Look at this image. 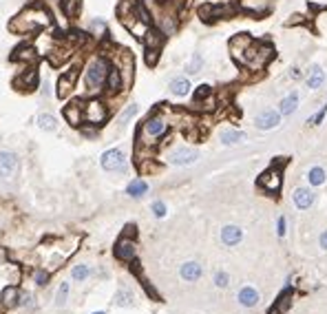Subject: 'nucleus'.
<instances>
[{
  "label": "nucleus",
  "instance_id": "obj_1",
  "mask_svg": "<svg viewBox=\"0 0 327 314\" xmlns=\"http://www.w3.org/2000/svg\"><path fill=\"white\" fill-rule=\"evenodd\" d=\"M106 62L104 60H93L87 69V75H84V82H87V89L91 91H98V89L104 84L106 80Z\"/></svg>",
  "mask_w": 327,
  "mask_h": 314
},
{
  "label": "nucleus",
  "instance_id": "obj_2",
  "mask_svg": "<svg viewBox=\"0 0 327 314\" xmlns=\"http://www.w3.org/2000/svg\"><path fill=\"white\" fill-rule=\"evenodd\" d=\"M100 166L106 173H124L126 171V155L119 148H108L100 157Z\"/></svg>",
  "mask_w": 327,
  "mask_h": 314
},
{
  "label": "nucleus",
  "instance_id": "obj_3",
  "mask_svg": "<svg viewBox=\"0 0 327 314\" xmlns=\"http://www.w3.org/2000/svg\"><path fill=\"white\" fill-rule=\"evenodd\" d=\"M199 160V153L195 148H186V146H179L175 148L171 155H168V162L175 166H190L195 164V162Z\"/></svg>",
  "mask_w": 327,
  "mask_h": 314
},
{
  "label": "nucleus",
  "instance_id": "obj_4",
  "mask_svg": "<svg viewBox=\"0 0 327 314\" xmlns=\"http://www.w3.org/2000/svg\"><path fill=\"white\" fill-rule=\"evenodd\" d=\"M254 124H257V129H261V131H272L281 124V113L272 111V108H265V111H261L257 117H254Z\"/></svg>",
  "mask_w": 327,
  "mask_h": 314
},
{
  "label": "nucleus",
  "instance_id": "obj_5",
  "mask_svg": "<svg viewBox=\"0 0 327 314\" xmlns=\"http://www.w3.org/2000/svg\"><path fill=\"white\" fill-rule=\"evenodd\" d=\"M82 113H84V117H87V122H91V124H102L106 120V108L98 100H93V102H89L87 106H82Z\"/></svg>",
  "mask_w": 327,
  "mask_h": 314
},
{
  "label": "nucleus",
  "instance_id": "obj_6",
  "mask_svg": "<svg viewBox=\"0 0 327 314\" xmlns=\"http://www.w3.org/2000/svg\"><path fill=\"white\" fill-rule=\"evenodd\" d=\"M113 255H115V259H119V261H133V259H135V241L131 237H122L115 244Z\"/></svg>",
  "mask_w": 327,
  "mask_h": 314
},
{
  "label": "nucleus",
  "instance_id": "obj_7",
  "mask_svg": "<svg viewBox=\"0 0 327 314\" xmlns=\"http://www.w3.org/2000/svg\"><path fill=\"white\" fill-rule=\"evenodd\" d=\"M201 274H203V268H201V263H197V261H186V263L179 265V277H181V281L195 283V281L201 279Z\"/></svg>",
  "mask_w": 327,
  "mask_h": 314
},
{
  "label": "nucleus",
  "instance_id": "obj_8",
  "mask_svg": "<svg viewBox=\"0 0 327 314\" xmlns=\"http://www.w3.org/2000/svg\"><path fill=\"white\" fill-rule=\"evenodd\" d=\"M237 301H239V305H243V307H257L259 301H261V294H259V290L254 286H243L237 292Z\"/></svg>",
  "mask_w": 327,
  "mask_h": 314
},
{
  "label": "nucleus",
  "instance_id": "obj_9",
  "mask_svg": "<svg viewBox=\"0 0 327 314\" xmlns=\"http://www.w3.org/2000/svg\"><path fill=\"white\" fill-rule=\"evenodd\" d=\"M241 239H243V230H241L239 226H223L221 228V244L228 246V248H232V246H239Z\"/></svg>",
  "mask_w": 327,
  "mask_h": 314
},
{
  "label": "nucleus",
  "instance_id": "obj_10",
  "mask_svg": "<svg viewBox=\"0 0 327 314\" xmlns=\"http://www.w3.org/2000/svg\"><path fill=\"white\" fill-rule=\"evenodd\" d=\"M18 168V157L11 153V150H0V173L3 177H11Z\"/></svg>",
  "mask_w": 327,
  "mask_h": 314
},
{
  "label": "nucleus",
  "instance_id": "obj_11",
  "mask_svg": "<svg viewBox=\"0 0 327 314\" xmlns=\"http://www.w3.org/2000/svg\"><path fill=\"white\" fill-rule=\"evenodd\" d=\"M314 202H316V195H314V190H310V188H296L294 190V206L299 208V210L312 208Z\"/></svg>",
  "mask_w": 327,
  "mask_h": 314
},
{
  "label": "nucleus",
  "instance_id": "obj_12",
  "mask_svg": "<svg viewBox=\"0 0 327 314\" xmlns=\"http://www.w3.org/2000/svg\"><path fill=\"white\" fill-rule=\"evenodd\" d=\"M259 186L270 192H276L278 188H281V173L278 171H268L263 173L261 177H259Z\"/></svg>",
  "mask_w": 327,
  "mask_h": 314
},
{
  "label": "nucleus",
  "instance_id": "obj_13",
  "mask_svg": "<svg viewBox=\"0 0 327 314\" xmlns=\"http://www.w3.org/2000/svg\"><path fill=\"white\" fill-rule=\"evenodd\" d=\"M144 133H146L148 137H161L164 133H166V120L164 117L146 120V124H144Z\"/></svg>",
  "mask_w": 327,
  "mask_h": 314
},
{
  "label": "nucleus",
  "instance_id": "obj_14",
  "mask_svg": "<svg viewBox=\"0 0 327 314\" xmlns=\"http://www.w3.org/2000/svg\"><path fill=\"white\" fill-rule=\"evenodd\" d=\"M18 294H20V290H18L16 286H7L3 290V294H0V303H3V307H7V310H11V307L18 305Z\"/></svg>",
  "mask_w": 327,
  "mask_h": 314
},
{
  "label": "nucleus",
  "instance_id": "obj_15",
  "mask_svg": "<svg viewBox=\"0 0 327 314\" xmlns=\"http://www.w3.org/2000/svg\"><path fill=\"white\" fill-rule=\"evenodd\" d=\"M221 144L223 146H234V144H241L246 140V133H241V131H234V129H226V131H221Z\"/></svg>",
  "mask_w": 327,
  "mask_h": 314
},
{
  "label": "nucleus",
  "instance_id": "obj_16",
  "mask_svg": "<svg viewBox=\"0 0 327 314\" xmlns=\"http://www.w3.org/2000/svg\"><path fill=\"white\" fill-rule=\"evenodd\" d=\"M146 192H148V184L144 182V179H133V182L126 186V195L133 199H142Z\"/></svg>",
  "mask_w": 327,
  "mask_h": 314
},
{
  "label": "nucleus",
  "instance_id": "obj_17",
  "mask_svg": "<svg viewBox=\"0 0 327 314\" xmlns=\"http://www.w3.org/2000/svg\"><path fill=\"white\" fill-rule=\"evenodd\" d=\"M299 108V93H290L281 100V106H278V113L281 115H292V113Z\"/></svg>",
  "mask_w": 327,
  "mask_h": 314
},
{
  "label": "nucleus",
  "instance_id": "obj_18",
  "mask_svg": "<svg viewBox=\"0 0 327 314\" xmlns=\"http://www.w3.org/2000/svg\"><path fill=\"white\" fill-rule=\"evenodd\" d=\"M35 124H38V129L47 131V133L58 131V117L51 115V113H40V115L35 117Z\"/></svg>",
  "mask_w": 327,
  "mask_h": 314
},
{
  "label": "nucleus",
  "instance_id": "obj_19",
  "mask_svg": "<svg viewBox=\"0 0 327 314\" xmlns=\"http://www.w3.org/2000/svg\"><path fill=\"white\" fill-rule=\"evenodd\" d=\"M323 82H325V71L320 69V66H312L310 69V75H307V87L312 89V91H316V89L323 87Z\"/></svg>",
  "mask_w": 327,
  "mask_h": 314
},
{
  "label": "nucleus",
  "instance_id": "obj_20",
  "mask_svg": "<svg viewBox=\"0 0 327 314\" xmlns=\"http://www.w3.org/2000/svg\"><path fill=\"white\" fill-rule=\"evenodd\" d=\"M75 75H77V71H71V73H66V75L60 77V82H58V98H66V95H69V91L73 89Z\"/></svg>",
  "mask_w": 327,
  "mask_h": 314
},
{
  "label": "nucleus",
  "instance_id": "obj_21",
  "mask_svg": "<svg viewBox=\"0 0 327 314\" xmlns=\"http://www.w3.org/2000/svg\"><path fill=\"white\" fill-rule=\"evenodd\" d=\"M171 93L177 95V98H184V95L190 93V82L186 80V77H175V80H171Z\"/></svg>",
  "mask_w": 327,
  "mask_h": 314
},
{
  "label": "nucleus",
  "instance_id": "obj_22",
  "mask_svg": "<svg viewBox=\"0 0 327 314\" xmlns=\"http://www.w3.org/2000/svg\"><path fill=\"white\" fill-rule=\"evenodd\" d=\"M133 303H135V294H133L126 286L119 288L117 292H115V305H119V307H131Z\"/></svg>",
  "mask_w": 327,
  "mask_h": 314
},
{
  "label": "nucleus",
  "instance_id": "obj_23",
  "mask_svg": "<svg viewBox=\"0 0 327 314\" xmlns=\"http://www.w3.org/2000/svg\"><path fill=\"white\" fill-rule=\"evenodd\" d=\"M64 117L69 120V124L77 126L80 122H84V113H82V104H71L64 108Z\"/></svg>",
  "mask_w": 327,
  "mask_h": 314
},
{
  "label": "nucleus",
  "instance_id": "obj_24",
  "mask_svg": "<svg viewBox=\"0 0 327 314\" xmlns=\"http://www.w3.org/2000/svg\"><path fill=\"white\" fill-rule=\"evenodd\" d=\"M106 89H108V91H111V93H117L119 91V89H122V73H119V71L117 69H111V71H108V73H106Z\"/></svg>",
  "mask_w": 327,
  "mask_h": 314
},
{
  "label": "nucleus",
  "instance_id": "obj_25",
  "mask_svg": "<svg viewBox=\"0 0 327 314\" xmlns=\"http://www.w3.org/2000/svg\"><path fill=\"white\" fill-rule=\"evenodd\" d=\"M69 299H71V286H69V281H62L56 292V307H64L69 303Z\"/></svg>",
  "mask_w": 327,
  "mask_h": 314
},
{
  "label": "nucleus",
  "instance_id": "obj_26",
  "mask_svg": "<svg viewBox=\"0 0 327 314\" xmlns=\"http://www.w3.org/2000/svg\"><path fill=\"white\" fill-rule=\"evenodd\" d=\"M307 182H310L312 186H323L327 182V173H325V168H320V166H314L307 171Z\"/></svg>",
  "mask_w": 327,
  "mask_h": 314
},
{
  "label": "nucleus",
  "instance_id": "obj_27",
  "mask_svg": "<svg viewBox=\"0 0 327 314\" xmlns=\"http://www.w3.org/2000/svg\"><path fill=\"white\" fill-rule=\"evenodd\" d=\"M91 272H93V270H91L87 263H77V265H73V268H71V279H73V281H77V283H82V281H89Z\"/></svg>",
  "mask_w": 327,
  "mask_h": 314
},
{
  "label": "nucleus",
  "instance_id": "obj_28",
  "mask_svg": "<svg viewBox=\"0 0 327 314\" xmlns=\"http://www.w3.org/2000/svg\"><path fill=\"white\" fill-rule=\"evenodd\" d=\"M80 5H82V0H62L64 14L71 16V18H75L77 14H80Z\"/></svg>",
  "mask_w": 327,
  "mask_h": 314
},
{
  "label": "nucleus",
  "instance_id": "obj_29",
  "mask_svg": "<svg viewBox=\"0 0 327 314\" xmlns=\"http://www.w3.org/2000/svg\"><path fill=\"white\" fill-rule=\"evenodd\" d=\"M215 286L226 290L230 286V274L226 272V270H219V272H215Z\"/></svg>",
  "mask_w": 327,
  "mask_h": 314
},
{
  "label": "nucleus",
  "instance_id": "obj_30",
  "mask_svg": "<svg viewBox=\"0 0 327 314\" xmlns=\"http://www.w3.org/2000/svg\"><path fill=\"white\" fill-rule=\"evenodd\" d=\"M33 279H35V286H38V288H45L47 283H49V279H51V274L47 272V270H35Z\"/></svg>",
  "mask_w": 327,
  "mask_h": 314
},
{
  "label": "nucleus",
  "instance_id": "obj_31",
  "mask_svg": "<svg viewBox=\"0 0 327 314\" xmlns=\"http://www.w3.org/2000/svg\"><path fill=\"white\" fill-rule=\"evenodd\" d=\"M16 58H20V60H35V51L31 49V47H22V49H18Z\"/></svg>",
  "mask_w": 327,
  "mask_h": 314
},
{
  "label": "nucleus",
  "instance_id": "obj_32",
  "mask_svg": "<svg viewBox=\"0 0 327 314\" xmlns=\"http://www.w3.org/2000/svg\"><path fill=\"white\" fill-rule=\"evenodd\" d=\"M150 210H153V215L159 217V219H161V217H166V213H168V210H166V204H164V202H153Z\"/></svg>",
  "mask_w": 327,
  "mask_h": 314
},
{
  "label": "nucleus",
  "instance_id": "obj_33",
  "mask_svg": "<svg viewBox=\"0 0 327 314\" xmlns=\"http://www.w3.org/2000/svg\"><path fill=\"white\" fill-rule=\"evenodd\" d=\"M201 69V56L199 53H195L190 60V64H188V73H197V71Z\"/></svg>",
  "mask_w": 327,
  "mask_h": 314
},
{
  "label": "nucleus",
  "instance_id": "obj_34",
  "mask_svg": "<svg viewBox=\"0 0 327 314\" xmlns=\"http://www.w3.org/2000/svg\"><path fill=\"white\" fill-rule=\"evenodd\" d=\"M210 93H213V89H210L208 84H201V87L197 89V93H195V100L199 102V100H201V98H208Z\"/></svg>",
  "mask_w": 327,
  "mask_h": 314
},
{
  "label": "nucleus",
  "instance_id": "obj_35",
  "mask_svg": "<svg viewBox=\"0 0 327 314\" xmlns=\"http://www.w3.org/2000/svg\"><path fill=\"white\" fill-rule=\"evenodd\" d=\"M135 113H137V106H135V104H131V106L122 113V115H119V122H129V120H131L133 115H135Z\"/></svg>",
  "mask_w": 327,
  "mask_h": 314
},
{
  "label": "nucleus",
  "instance_id": "obj_36",
  "mask_svg": "<svg viewBox=\"0 0 327 314\" xmlns=\"http://www.w3.org/2000/svg\"><path fill=\"white\" fill-rule=\"evenodd\" d=\"M325 115H327V104L323 106V108H320V111L316 113V115H314L312 120H310V124H314V126H318L320 122H323V120H325Z\"/></svg>",
  "mask_w": 327,
  "mask_h": 314
},
{
  "label": "nucleus",
  "instance_id": "obj_37",
  "mask_svg": "<svg viewBox=\"0 0 327 314\" xmlns=\"http://www.w3.org/2000/svg\"><path fill=\"white\" fill-rule=\"evenodd\" d=\"M276 232H278V237H285V232H288V219H285V217H278Z\"/></svg>",
  "mask_w": 327,
  "mask_h": 314
},
{
  "label": "nucleus",
  "instance_id": "obj_38",
  "mask_svg": "<svg viewBox=\"0 0 327 314\" xmlns=\"http://www.w3.org/2000/svg\"><path fill=\"white\" fill-rule=\"evenodd\" d=\"M82 135H84V137H98V131H95L93 126H84V129H82Z\"/></svg>",
  "mask_w": 327,
  "mask_h": 314
},
{
  "label": "nucleus",
  "instance_id": "obj_39",
  "mask_svg": "<svg viewBox=\"0 0 327 314\" xmlns=\"http://www.w3.org/2000/svg\"><path fill=\"white\" fill-rule=\"evenodd\" d=\"M318 246H320V250H327V230L320 232V237H318Z\"/></svg>",
  "mask_w": 327,
  "mask_h": 314
},
{
  "label": "nucleus",
  "instance_id": "obj_40",
  "mask_svg": "<svg viewBox=\"0 0 327 314\" xmlns=\"http://www.w3.org/2000/svg\"><path fill=\"white\" fill-rule=\"evenodd\" d=\"M155 60H157L155 49H148V53H146V62H148V64H155Z\"/></svg>",
  "mask_w": 327,
  "mask_h": 314
},
{
  "label": "nucleus",
  "instance_id": "obj_41",
  "mask_svg": "<svg viewBox=\"0 0 327 314\" xmlns=\"http://www.w3.org/2000/svg\"><path fill=\"white\" fill-rule=\"evenodd\" d=\"M91 314H106L104 310H95V312H91Z\"/></svg>",
  "mask_w": 327,
  "mask_h": 314
}]
</instances>
